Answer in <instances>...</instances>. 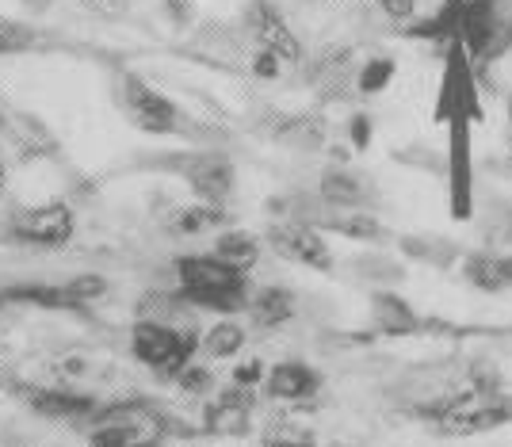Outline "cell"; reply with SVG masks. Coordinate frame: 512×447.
<instances>
[{"mask_svg":"<svg viewBox=\"0 0 512 447\" xmlns=\"http://www.w3.org/2000/svg\"><path fill=\"white\" fill-rule=\"evenodd\" d=\"M222 222V211L218 207H188V211H176L169 218V234H203V230H211Z\"/></svg>","mask_w":512,"mask_h":447,"instance_id":"e0dca14e","label":"cell"},{"mask_svg":"<svg viewBox=\"0 0 512 447\" xmlns=\"http://www.w3.org/2000/svg\"><path fill=\"white\" fill-rule=\"evenodd\" d=\"M467 276L474 287H482V291H501L509 279H505V268H501V260H490V256H470L467 260Z\"/></svg>","mask_w":512,"mask_h":447,"instance_id":"ac0fdd59","label":"cell"},{"mask_svg":"<svg viewBox=\"0 0 512 447\" xmlns=\"http://www.w3.org/2000/svg\"><path fill=\"white\" fill-rule=\"evenodd\" d=\"M371 310H375V321H379V329H383V333L406 337V333H417V329H421L417 314H413L398 295H375Z\"/></svg>","mask_w":512,"mask_h":447,"instance_id":"7c38bea8","label":"cell"},{"mask_svg":"<svg viewBox=\"0 0 512 447\" xmlns=\"http://www.w3.org/2000/svg\"><path fill=\"white\" fill-rule=\"evenodd\" d=\"M241 344H245V329L237 321H218L203 337V352L214 356V360H226V356H234Z\"/></svg>","mask_w":512,"mask_h":447,"instance_id":"9a60e30c","label":"cell"},{"mask_svg":"<svg viewBox=\"0 0 512 447\" xmlns=\"http://www.w3.org/2000/svg\"><path fill=\"white\" fill-rule=\"evenodd\" d=\"M333 230H341V234H348V237H379V234H383L375 218H352V222H337Z\"/></svg>","mask_w":512,"mask_h":447,"instance_id":"603a6c76","label":"cell"},{"mask_svg":"<svg viewBox=\"0 0 512 447\" xmlns=\"http://www.w3.org/2000/svg\"><path fill=\"white\" fill-rule=\"evenodd\" d=\"M318 390V371L306 363H276L268 371V394L279 402H299Z\"/></svg>","mask_w":512,"mask_h":447,"instance_id":"8fae6325","label":"cell"},{"mask_svg":"<svg viewBox=\"0 0 512 447\" xmlns=\"http://www.w3.org/2000/svg\"><path fill=\"white\" fill-rule=\"evenodd\" d=\"M379 4H383V12L390 20H409L413 8H417V0H379Z\"/></svg>","mask_w":512,"mask_h":447,"instance_id":"484cf974","label":"cell"},{"mask_svg":"<svg viewBox=\"0 0 512 447\" xmlns=\"http://www.w3.org/2000/svg\"><path fill=\"white\" fill-rule=\"evenodd\" d=\"M176 276H180V298L195 302V306L234 314L249 302L245 272L222 264L218 256H184V260H176Z\"/></svg>","mask_w":512,"mask_h":447,"instance_id":"6da1fadb","label":"cell"},{"mask_svg":"<svg viewBox=\"0 0 512 447\" xmlns=\"http://www.w3.org/2000/svg\"><path fill=\"white\" fill-rule=\"evenodd\" d=\"M23 402L43 417H88L96 413V402L85 394H65V390H39V386H20Z\"/></svg>","mask_w":512,"mask_h":447,"instance_id":"30bf717a","label":"cell"},{"mask_svg":"<svg viewBox=\"0 0 512 447\" xmlns=\"http://www.w3.org/2000/svg\"><path fill=\"white\" fill-rule=\"evenodd\" d=\"M249 409H253V394L234 386V390L218 394V402L207 409V428L218 436H241L249 428Z\"/></svg>","mask_w":512,"mask_h":447,"instance_id":"9c48e42d","label":"cell"},{"mask_svg":"<svg viewBox=\"0 0 512 447\" xmlns=\"http://www.w3.org/2000/svg\"><path fill=\"white\" fill-rule=\"evenodd\" d=\"M0 184H4V165H0Z\"/></svg>","mask_w":512,"mask_h":447,"instance_id":"f1b7e54d","label":"cell"},{"mask_svg":"<svg viewBox=\"0 0 512 447\" xmlns=\"http://www.w3.org/2000/svg\"><path fill=\"white\" fill-rule=\"evenodd\" d=\"M360 195L363 188L356 176H348V172H325V180H321V199L325 203H333V207H356Z\"/></svg>","mask_w":512,"mask_h":447,"instance_id":"2e32d148","label":"cell"},{"mask_svg":"<svg viewBox=\"0 0 512 447\" xmlns=\"http://www.w3.org/2000/svg\"><path fill=\"white\" fill-rule=\"evenodd\" d=\"M184 172H188V184H192L207 203H214V207H218V203L230 195V188H234V165H230L222 153L192 157V161L184 165Z\"/></svg>","mask_w":512,"mask_h":447,"instance_id":"ba28073f","label":"cell"},{"mask_svg":"<svg viewBox=\"0 0 512 447\" xmlns=\"http://www.w3.org/2000/svg\"><path fill=\"white\" fill-rule=\"evenodd\" d=\"M12 234L31 245H62L73 234V211L65 203H46L31 207L12 218Z\"/></svg>","mask_w":512,"mask_h":447,"instance_id":"5b68a950","label":"cell"},{"mask_svg":"<svg viewBox=\"0 0 512 447\" xmlns=\"http://www.w3.org/2000/svg\"><path fill=\"white\" fill-rule=\"evenodd\" d=\"M249 27H253L256 43L260 50H272L279 62L287 58V62H299V39H295V31L283 23L276 8H268L264 0H253V8H249Z\"/></svg>","mask_w":512,"mask_h":447,"instance_id":"52a82bcc","label":"cell"},{"mask_svg":"<svg viewBox=\"0 0 512 447\" xmlns=\"http://www.w3.org/2000/svg\"><path fill=\"white\" fill-rule=\"evenodd\" d=\"M35 43V31L16 20H0V54H20Z\"/></svg>","mask_w":512,"mask_h":447,"instance_id":"d6986e66","label":"cell"},{"mask_svg":"<svg viewBox=\"0 0 512 447\" xmlns=\"http://www.w3.org/2000/svg\"><path fill=\"white\" fill-rule=\"evenodd\" d=\"M291 314H295V298L283 287H268L253 298L256 325H283V321H291Z\"/></svg>","mask_w":512,"mask_h":447,"instance_id":"4fadbf2b","label":"cell"},{"mask_svg":"<svg viewBox=\"0 0 512 447\" xmlns=\"http://www.w3.org/2000/svg\"><path fill=\"white\" fill-rule=\"evenodd\" d=\"M256 383H260V363H256V360L234 371V386H241V390H253Z\"/></svg>","mask_w":512,"mask_h":447,"instance_id":"4316f807","label":"cell"},{"mask_svg":"<svg viewBox=\"0 0 512 447\" xmlns=\"http://www.w3.org/2000/svg\"><path fill=\"white\" fill-rule=\"evenodd\" d=\"M123 107H127L130 123L150 134H165V130L176 127V104L169 96H161L157 88H150L142 77L130 73L123 81Z\"/></svg>","mask_w":512,"mask_h":447,"instance_id":"277c9868","label":"cell"},{"mask_svg":"<svg viewBox=\"0 0 512 447\" xmlns=\"http://www.w3.org/2000/svg\"><path fill=\"white\" fill-rule=\"evenodd\" d=\"M505 421H512V398H501L486 386L436 405V425L448 436H474V432H486V428H497Z\"/></svg>","mask_w":512,"mask_h":447,"instance_id":"7a4b0ae2","label":"cell"},{"mask_svg":"<svg viewBox=\"0 0 512 447\" xmlns=\"http://www.w3.org/2000/svg\"><path fill=\"white\" fill-rule=\"evenodd\" d=\"M268 241H272V245H276L287 260L310 264V268H318V272H325V268H329V249H325V241H321V234L314 230V226H302V222L272 226Z\"/></svg>","mask_w":512,"mask_h":447,"instance_id":"8992f818","label":"cell"},{"mask_svg":"<svg viewBox=\"0 0 512 447\" xmlns=\"http://www.w3.org/2000/svg\"><path fill=\"white\" fill-rule=\"evenodd\" d=\"M253 73L260 77V81H276V77H279V58L272 54V50H256Z\"/></svg>","mask_w":512,"mask_h":447,"instance_id":"cb8c5ba5","label":"cell"},{"mask_svg":"<svg viewBox=\"0 0 512 447\" xmlns=\"http://www.w3.org/2000/svg\"><path fill=\"white\" fill-rule=\"evenodd\" d=\"M176 379H180V386H184L188 394H203V390H211V371H203V367H184Z\"/></svg>","mask_w":512,"mask_h":447,"instance_id":"7402d4cb","label":"cell"},{"mask_svg":"<svg viewBox=\"0 0 512 447\" xmlns=\"http://www.w3.org/2000/svg\"><path fill=\"white\" fill-rule=\"evenodd\" d=\"M501 268H505V279L512 283V260H501Z\"/></svg>","mask_w":512,"mask_h":447,"instance_id":"83f0119b","label":"cell"},{"mask_svg":"<svg viewBox=\"0 0 512 447\" xmlns=\"http://www.w3.org/2000/svg\"><path fill=\"white\" fill-rule=\"evenodd\" d=\"M65 295L77 302H88V298H104L107 295V279L104 276H77L73 283H65Z\"/></svg>","mask_w":512,"mask_h":447,"instance_id":"44dd1931","label":"cell"},{"mask_svg":"<svg viewBox=\"0 0 512 447\" xmlns=\"http://www.w3.org/2000/svg\"><path fill=\"white\" fill-rule=\"evenodd\" d=\"M509 119H512V96H509Z\"/></svg>","mask_w":512,"mask_h":447,"instance_id":"f546056e","label":"cell"},{"mask_svg":"<svg viewBox=\"0 0 512 447\" xmlns=\"http://www.w3.org/2000/svg\"><path fill=\"white\" fill-rule=\"evenodd\" d=\"M130 344H134L138 360L153 371H165V375H180L195 352L192 333H176L161 321H138L134 333H130Z\"/></svg>","mask_w":512,"mask_h":447,"instance_id":"3957f363","label":"cell"},{"mask_svg":"<svg viewBox=\"0 0 512 447\" xmlns=\"http://www.w3.org/2000/svg\"><path fill=\"white\" fill-rule=\"evenodd\" d=\"M348 134H352V146L367 149V146H371V119H367V115H352V123H348Z\"/></svg>","mask_w":512,"mask_h":447,"instance_id":"d4e9b609","label":"cell"},{"mask_svg":"<svg viewBox=\"0 0 512 447\" xmlns=\"http://www.w3.org/2000/svg\"><path fill=\"white\" fill-rule=\"evenodd\" d=\"M390 77H394V62L390 58H375V62H367L360 69V88L363 92H383L390 85Z\"/></svg>","mask_w":512,"mask_h":447,"instance_id":"ffe728a7","label":"cell"},{"mask_svg":"<svg viewBox=\"0 0 512 447\" xmlns=\"http://www.w3.org/2000/svg\"><path fill=\"white\" fill-rule=\"evenodd\" d=\"M214 256H218L222 264L237 268V272H249L256 264V256H260V245H256L249 234H222L214 241Z\"/></svg>","mask_w":512,"mask_h":447,"instance_id":"5bb4252c","label":"cell"}]
</instances>
